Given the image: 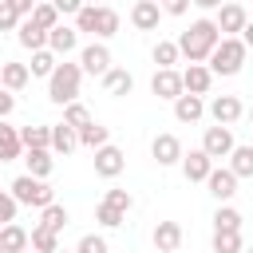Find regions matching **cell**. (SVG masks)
<instances>
[{"label": "cell", "instance_id": "cell-14", "mask_svg": "<svg viewBox=\"0 0 253 253\" xmlns=\"http://www.w3.org/2000/svg\"><path fill=\"white\" fill-rule=\"evenodd\" d=\"M150 154H154L158 166H174V162H182V142H178L174 134H158V138L150 142Z\"/></svg>", "mask_w": 253, "mask_h": 253}, {"label": "cell", "instance_id": "cell-17", "mask_svg": "<svg viewBox=\"0 0 253 253\" xmlns=\"http://www.w3.org/2000/svg\"><path fill=\"white\" fill-rule=\"evenodd\" d=\"M210 83H213V71L202 67V63H190V67L182 71V91H190V95H206Z\"/></svg>", "mask_w": 253, "mask_h": 253}, {"label": "cell", "instance_id": "cell-8", "mask_svg": "<svg viewBox=\"0 0 253 253\" xmlns=\"http://www.w3.org/2000/svg\"><path fill=\"white\" fill-rule=\"evenodd\" d=\"M150 91L158 95V99H178L182 95V71H174V67H158L154 71V79H150Z\"/></svg>", "mask_w": 253, "mask_h": 253}, {"label": "cell", "instance_id": "cell-4", "mask_svg": "<svg viewBox=\"0 0 253 253\" xmlns=\"http://www.w3.org/2000/svg\"><path fill=\"white\" fill-rule=\"evenodd\" d=\"M75 32H91V36H115L119 32V12L107 4H83L75 12Z\"/></svg>", "mask_w": 253, "mask_h": 253}, {"label": "cell", "instance_id": "cell-5", "mask_svg": "<svg viewBox=\"0 0 253 253\" xmlns=\"http://www.w3.org/2000/svg\"><path fill=\"white\" fill-rule=\"evenodd\" d=\"M12 198H16L20 206H36V210H43V206L51 202V186H47L43 178H32V174H20V178L12 182Z\"/></svg>", "mask_w": 253, "mask_h": 253}, {"label": "cell", "instance_id": "cell-49", "mask_svg": "<svg viewBox=\"0 0 253 253\" xmlns=\"http://www.w3.org/2000/svg\"><path fill=\"white\" fill-rule=\"evenodd\" d=\"M0 253H8V249H4V245H0Z\"/></svg>", "mask_w": 253, "mask_h": 253}, {"label": "cell", "instance_id": "cell-32", "mask_svg": "<svg viewBox=\"0 0 253 253\" xmlns=\"http://www.w3.org/2000/svg\"><path fill=\"white\" fill-rule=\"evenodd\" d=\"M213 253H241V229H213Z\"/></svg>", "mask_w": 253, "mask_h": 253}, {"label": "cell", "instance_id": "cell-44", "mask_svg": "<svg viewBox=\"0 0 253 253\" xmlns=\"http://www.w3.org/2000/svg\"><path fill=\"white\" fill-rule=\"evenodd\" d=\"M4 4H8L20 20H24V16H32V8H36V0H4Z\"/></svg>", "mask_w": 253, "mask_h": 253}, {"label": "cell", "instance_id": "cell-11", "mask_svg": "<svg viewBox=\"0 0 253 253\" xmlns=\"http://www.w3.org/2000/svg\"><path fill=\"white\" fill-rule=\"evenodd\" d=\"M206 186H210V194L217 198V202H229L233 194H237V174L225 166V170H210L206 174Z\"/></svg>", "mask_w": 253, "mask_h": 253}, {"label": "cell", "instance_id": "cell-43", "mask_svg": "<svg viewBox=\"0 0 253 253\" xmlns=\"http://www.w3.org/2000/svg\"><path fill=\"white\" fill-rule=\"evenodd\" d=\"M158 4L166 16H186V8H190V0H158Z\"/></svg>", "mask_w": 253, "mask_h": 253}, {"label": "cell", "instance_id": "cell-54", "mask_svg": "<svg viewBox=\"0 0 253 253\" xmlns=\"http://www.w3.org/2000/svg\"><path fill=\"white\" fill-rule=\"evenodd\" d=\"M0 91H4V87H0Z\"/></svg>", "mask_w": 253, "mask_h": 253}, {"label": "cell", "instance_id": "cell-41", "mask_svg": "<svg viewBox=\"0 0 253 253\" xmlns=\"http://www.w3.org/2000/svg\"><path fill=\"white\" fill-rule=\"evenodd\" d=\"M75 253H107V241L99 233H87V237H79V249Z\"/></svg>", "mask_w": 253, "mask_h": 253}, {"label": "cell", "instance_id": "cell-38", "mask_svg": "<svg viewBox=\"0 0 253 253\" xmlns=\"http://www.w3.org/2000/svg\"><path fill=\"white\" fill-rule=\"evenodd\" d=\"M213 229H241V213H237L233 206H221V210L213 213Z\"/></svg>", "mask_w": 253, "mask_h": 253}, {"label": "cell", "instance_id": "cell-27", "mask_svg": "<svg viewBox=\"0 0 253 253\" xmlns=\"http://www.w3.org/2000/svg\"><path fill=\"white\" fill-rule=\"evenodd\" d=\"M111 142V130L103 126V123H87V126H79V146H91V150H99V146H107Z\"/></svg>", "mask_w": 253, "mask_h": 253}, {"label": "cell", "instance_id": "cell-25", "mask_svg": "<svg viewBox=\"0 0 253 253\" xmlns=\"http://www.w3.org/2000/svg\"><path fill=\"white\" fill-rule=\"evenodd\" d=\"M20 150H24V142H20V130H16V126H8V123L0 119V162H12V158H20Z\"/></svg>", "mask_w": 253, "mask_h": 253}, {"label": "cell", "instance_id": "cell-2", "mask_svg": "<svg viewBox=\"0 0 253 253\" xmlns=\"http://www.w3.org/2000/svg\"><path fill=\"white\" fill-rule=\"evenodd\" d=\"M245 55H249V47L241 43V36H221L206 63H210L213 75H237L245 67Z\"/></svg>", "mask_w": 253, "mask_h": 253}, {"label": "cell", "instance_id": "cell-45", "mask_svg": "<svg viewBox=\"0 0 253 253\" xmlns=\"http://www.w3.org/2000/svg\"><path fill=\"white\" fill-rule=\"evenodd\" d=\"M51 4H55V12H59V16H75V12L83 8V0H51Z\"/></svg>", "mask_w": 253, "mask_h": 253}, {"label": "cell", "instance_id": "cell-7", "mask_svg": "<svg viewBox=\"0 0 253 253\" xmlns=\"http://www.w3.org/2000/svg\"><path fill=\"white\" fill-rule=\"evenodd\" d=\"M123 170H126V154H123L119 146L107 142V146L95 150V174H99V178H119Z\"/></svg>", "mask_w": 253, "mask_h": 253}, {"label": "cell", "instance_id": "cell-42", "mask_svg": "<svg viewBox=\"0 0 253 253\" xmlns=\"http://www.w3.org/2000/svg\"><path fill=\"white\" fill-rule=\"evenodd\" d=\"M16 28H20V16L8 4H0V32H16Z\"/></svg>", "mask_w": 253, "mask_h": 253}, {"label": "cell", "instance_id": "cell-36", "mask_svg": "<svg viewBox=\"0 0 253 253\" xmlns=\"http://www.w3.org/2000/svg\"><path fill=\"white\" fill-rule=\"evenodd\" d=\"M63 123L79 130V126H87V123H91V111H87L83 103H67V107H63Z\"/></svg>", "mask_w": 253, "mask_h": 253}, {"label": "cell", "instance_id": "cell-55", "mask_svg": "<svg viewBox=\"0 0 253 253\" xmlns=\"http://www.w3.org/2000/svg\"><path fill=\"white\" fill-rule=\"evenodd\" d=\"M0 4H4V0H0Z\"/></svg>", "mask_w": 253, "mask_h": 253}, {"label": "cell", "instance_id": "cell-50", "mask_svg": "<svg viewBox=\"0 0 253 253\" xmlns=\"http://www.w3.org/2000/svg\"><path fill=\"white\" fill-rule=\"evenodd\" d=\"M91 4H103V0H91Z\"/></svg>", "mask_w": 253, "mask_h": 253}, {"label": "cell", "instance_id": "cell-20", "mask_svg": "<svg viewBox=\"0 0 253 253\" xmlns=\"http://www.w3.org/2000/svg\"><path fill=\"white\" fill-rule=\"evenodd\" d=\"M182 245V225L178 221H158L154 225V249L158 253H174Z\"/></svg>", "mask_w": 253, "mask_h": 253}, {"label": "cell", "instance_id": "cell-46", "mask_svg": "<svg viewBox=\"0 0 253 253\" xmlns=\"http://www.w3.org/2000/svg\"><path fill=\"white\" fill-rule=\"evenodd\" d=\"M12 107H16V99H12L8 91H0V119H8V115H12Z\"/></svg>", "mask_w": 253, "mask_h": 253}, {"label": "cell", "instance_id": "cell-9", "mask_svg": "<svg viewBox=\"0 0 253 253\" xmlns=\"http://www.w3.org/2000/svg\"><path fill=\"white\" fill-rule=\"evenodd\" d=\"M210 115H213V123L233 126V123L245 115V107H241V99H237V95H217V99L210 103Z\"/></svg>", "mask_w": 253, "mask_h": 253}, {"label": "cell", "instance_id": "cell-15", "mask_svg": "<svg viewBox=\"0 0 253 253\" xmlns=\"http://www.w3.org/2000/svg\"><path fill=\"white\" fill-rule=\"evenodd\" d=\"M245 20H249V16H245V8H241V4H221L213 24H217V32H225V36H237V32L245 28Z\"/></svg>", "mask_w": 253, "mask_h": 253}, {"label": "cell", "instance_id": "cell-39", "mask_svg": "<svg viewBox=\"0 0 253 253\" xmlns=\"http://www.w3.org/2000/svg\"><path fill=\"white\" fill-rule=\"evenodd\" d=\"M16 210H20V202L12 198V190H0V225L16 221Z\"/></svg>", "mask_w": 253, "mask_h": 253}, {"label": "cell", "instance_id": "cell-13", "mask_svg": "<svg viewBox=\"0 0 253 253\" xmlns=\"http://www.w3.org/2000/svg\"><path fill=\"white\" fill-rule=\"evenodd\" d=\"M79 67H83L87 75H103V71L111 67V51H107L103 43H87V47L79 51Z\"/></svg>", "mask_w": 253, "mask_h": 253}, {"label": "cell", "instance_id": "cell-29", "mask_svg": "<svg viewBox=\"0 0 253 253\" xmlns=\"http://www.w3.org/2000/svg\"><path fill=\"white\" fill-rule=\"evenodd\" d=\"M229 170L237 178H253V146H233L229 150Z\"/></svg>", "mask_w": 253, "mask_h": 253}, {"label": "cell", "instance_id": "cell-23", "mask_svg": "<svg viewBox=\"0 0 253 253\" xmlns=\"http://www.w3.org/2000/svg\"><path fill=\"white\" fill-rule=\"evenodd\" d=\"M28 79H32L28 63H4L0 67V87L4 91H20V87H28Z\"/></svg>", "mask_w": 253, "mask_h": 253}, {"label": "cell", "instance_id": "cell-26", "mask_svg": "<svg viewBox=\"0 0 253 253\" xmlns=\"http://www.w3.org/2000/svg\"><path fill=\"white\" fill-rule=\"evenodd\" d=\"M20 142L24 150H51V126H24Z\"/></svg>", "mask_w": 253, "mask_h": 253}, {"label": "cell", "instance_id": "cell-10", "mask_svg": "<svg viewBox=\"0 0 253 253\" xmlns=\"http://www.w3.org/2000/svg\"><path fill=\"white\" fill-rule=\"evenodd\" d=\"M213 170V158L198 146V150H190V154H182V174H186V182H206V174Z\"/></svg>", "mask_w": 253, "mask_h": 253}, {"label": "cell", "instance_id": "cell-40", "mask_svg": "<svg viewBox=\"0 0 253 253\" xmlns=\"http://www.w3.org/2000/svg\"><path fill=\"white\" fill-rule=\"evenodd\" d=\"M103 202H107V206H115L119 213H126V210L134 206V198H130L126 190H107V198H103Z\"/></svg>", "mask_w": 253, "mask_h": 253}, {"label": "cell", "instance_id": "cell-6", "mask_svg": "<svg viewBox=\"0 0 253 253\" xmlns=\"http://www.w3.org/2000/svg\"><path fill=\"white\" fill-rule=\"evenodd\" d=\"M237 142H233V130L229 126H206V134H202V150L210 154V158H229V150H233Z\"/></svg>", "mask_w": 253, "mask_h": 253}, {"label": "cell", "instance_id": "cell-47", "mask_svg": "<svg viewBox=\"0 0 253 253\" xmlns=\"http://www.w3.org/2000/svg\"><path fill=\"white\" fill-rule=\"evenodd\" d=\"M241 43L253 47V20H245V28H241Z\"/></svg>", "mask_w": 253, "mask_h": 253}, {"label": "cell", "instance_id": "cell-34", "mask_svg": "<svg viewBox=\"0 0 253 253\" xmlns=\"http://www.w3.org/2000/svg\"><path fill=\"white\" fill-rule=\"evenodd\" d=\"M32 20H36L43 32H51V28L59 24V12H55V4L47 0V4H36V8H32Z\"/></svg>", "mask_w": 253, "mask_h": 253}, {"label": "cell", "instance_id": "cell-28", "mask_svg": "<svg viewBox=\"0 0 253 253\" xmlns=\"http://www.w3.org/2000/svg\"><path fill=\"white\" fill-rule=\"evenodd\" d=\"M28 241H32L36 253H55V249H59V233L47 229V225H36V229L28 233Z\"/></svg>", "mask_w": 253, "mask_h": 253}, {"label": "cell", "instance_id": "cell-12", "mask_svg": "<svg viewBox=\"0 0 253 253\" xmlns=\"http://www.w3.org/2000/svg\"><path fill=\"white\" fill-rule=\"evenodd\" d=\"M158 16H162V4H158V0H138V4L130 8V24H134L138 32H154V28H158Z\"/></svg>", "mask_w": 253, "mask_h": 253}, {"label": "cell", "instance_id": "cell-16", "mask_svg": "<svg viewBox=\"0 0 253 253\" xmlns=\"http://www.w3.org/2000/svg\"><path fill=\"white\" fill-rule=\"evenodd\" d=\"M16 40H20V47H28V51H40V47H47V32L32 20V16H24L20 20V28H16Z\"/></svg>", "mask_w": 253, "mask_h": 253}, {"label": "cell", "instance_id": "cell-53", "mask_svg": "<svg viewBox=\"0 0 253 253\" xmlns=\"http://www.w3.org/2000/svg\"><path fill=\"white\" fill-rule=\"evenodd\" d=\"M24 253H28V249H24ZM32 253H36V249H32Z\"/></svg>", "mask_w": 253, "mask_h": 253}, {"label": "cell", "instance_id": "cell-22", "mask_svg": "<svg viewBox=\"0 0 253 253\" xmlns=\"http://www.w3.org/2000/svg\"><path fill=\"white\" fill-rule=\"evenodd\" d=\"M0 245H4L8 253H24V249H32V241H28V229H24V225H16V221L0 225Z\"/></svg>", "mask_w": 253, "mask_h": 253}, {"label": "cell", "instance_id": "cell-18", "mask_svg": "<svg viewBox=\"0 0 253 253\" xmlns=\"http://www.w3.org/2000/svg\"><path fill=\"white\" fill-rule=\"evenodd\" d=\"M206 115V103H202V95H190V91H182L178 99H174V119L178 123H198Z\"/></svg>", "mask_w": 253, "mask_h": 253}, {"label": "cell", "instance_id": "cell-3", "mask_svg": "<svg viewBox=\"0 0 253 253\" xmlns=\"http://www.w3.org/2000/svg\"><path fill=\"white\" fill-rule=\"evenodd\" d=\"M79 79H83V67L79 63H55V71L47 75V99L51 103H59V107H67V103H75V95H79Z\"/></svg>", "mask_w": 253, "mask_h": 253}, {"label": "cell", "instance_id": "cell-30", "mask_svg": "<svg viewBox=\"0 0 253 253\" xmlns=\"http://www.w3.org/2000/svg\"><path fill=\"white\" fill-rule=\"evenodd\" d=\"M55 63H59V55H55L51 47H40V51H32V67H28V71H32V75H43V79H47V75L55 71Z\"/></svg>", "mask_w": 253, "mask_h": 253}, {"label": "cell", "instance_id": "cell-51", "mask_svg": "<svg viewBox=\"0 0 253 253\" xmlns=\"http://www.w3.org/2000/svg\"><path fill=\"white\" fill-rule=\"evenodd\" d=\"M245 253H253V245H249V249H245Z\"/></svg>", "mask_w": 253, "mask_h": 253}, {"label": "cell", "instance_id": "cell-52", "mask_svg": "<svg viewBox=\"0 0 253 253\" xmlns=\"http://www.w3.org/2000/svg\"><path fill=\"white\" fill-rule=\"evenodd\" d=\"M249 119H253V111H249Z\"/></svg>", "mask_w": 253, "mask_h": 253}, {"label": "cell", "instance_id": "cell-37", "mask_svg": "<svg viewBox=\"0 0 253 253\" xmlns=\"http://www.w3.org/2000/svg\"><path fill=\"white\" fill-rule=\"evenodd\" d=\"M95 217H99V225H107V229H115V225H123L126 221V213H119L115 206H107V202H99L95 206Z\"/></svg>", "mask_w": 253, "mask_h": 253}, {"label": "cell", "instance_id": "cell-48", "mask_svg": "<svg viewBox=\"0 0 253 253\" xmlns=\"http://www.w3.org/2000/svg\"><path fill=\"white\" fill-rule=\"evenodd\" d=\"M190 4H198V8H202V12H213V8H221V4H225V0H190Z\"/></svg>", "mask_w": 253, "mask_h": 253}, {"label": "cell", "instance_id": "cell-1", "mask_svg": "<svg viewBox=\"0 0 253 253\" xmlns=\"http://www.w3.org/2000/svg\"><path fill=\"white\" fill-rule=\"evenodd\" d=\"M217 40H221V32H217V24L213 20H194L174 43H178V51L190 59V63H206L210 59V51L217 47Z\"/></svg>", "mask_w": 253, "mask_h": 253}, {"label": "cell", "instance_id": "cell-21", "mask_svg": "<svg viewBox=\"0 0 253 253\" xmlns=\"http://www.w3.org/2000/svg\"><path fill=\"white\" fill-rule=\"evenodd\" d=\"M75 43H79V32H75V28H67V24H55V28L47 32V47H51L55 55L75 51Z\"/></svg>", "mask_w": 253, "mask_h": 253}, {"label": "cell", "instance_id": "cell-33", "mask_svg": "<svg viewBox=\"0 0 253 253\" xmlns=\"http://www.w3.org/2000/svg\"><path fill=\"white\" fill-rule=\"evenodd\" d=\"M178 59H182V51H178L174 40H158V43H154V63H158V67H174Z\"/></svg>", "mask_w": 253, "mask_h": 253}, {"label": "cell", "instance_id": "cell-19", "mask_svg": "<svg viewBox=\"0 0 253 253\" xmlns=\"http://www.w3.org/2000/svg\"><path fill=\"white\" fill-rule=\"evenodd\" d=\"M99 79H103V91H107V95H130V91H134V75L123 71V67H107Z\"/></svg>", "mask_w": 253, "mask_h": 253}, {"label": "cell", "instance_id": "cell-35", "mask_svg": "<svg viewBox=\"0 0 253 253\" xmlns=\"http://www.w3.org/2000/svg\"><path fill=\"white\" fill-rule=\"evenodd\" d=\"M40 225H47V229H55V233H59V229L67 225V210H63V206H55V202H47V206H43Z\"/></svg>", "mask_w": 253, "mask_h": 253}, {"label": "cell", "instance_id": "cell-31", "mask_svg": "<svg viewBox=\"0 0 253 253\" xmlns=\"http://www.w3.org/2000/svg\"><path fill=\"white\" fill-rule=\"evenodd\" d=\"M24 162H28V174H32V178H47L51 166H55V162H51V150H28Z\"/></svg>", "mask_w": 253, "mask_h": 253}, {"label": "cell", "instance_id": "cell-24", "mask_svg": "<svg viewBox=\"0 0 253 253\" xmlns=\"http://www.w3.org/2000/svg\"><path fill=\"white\" fill-rule=\"evenodd\" d=\"M75 146H79V130L67 126V123H55V126H51V150H55V154H71Z\"/></svg>", "mask_w": 253, "mask_h": 253}]
</instances>
